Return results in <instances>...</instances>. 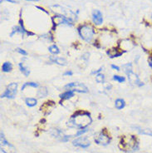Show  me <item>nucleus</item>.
I'll list each match as a JSON object with an SVG mask.
<instances>
[{
    "label": "nucleus",
    "mask_w": 152,
    "mask_h": 153,
    "mask_svg": "<svg viewBox=\"0 0 152 153\" xmlns=\"http://www.w3.org/2000/svg\"><path fill=\"white\" fill-rule=\"evenodd\" d=\"M102 68H99L98 70H96V71H93V72H92V74H96V73H97V74H98L99 73H100V72H101V71H102Z\"/></svg>",
    "instance_id": "nucleus-31"
},
{
    "label": "nucleus",
    "mask_w": 152,
    "mask_h": 153,
    "mask_svg": "<svg viewBox=\"0 0 152 153\" xmlns=\"http://www.w3.org/2000/svg\"><path fill=\"white\" fill-rule=\"evenodd\" d=\"M72 74H73V73H72V71H67L66 73H64V76H72Z\"/></svg>",
    "instance_id": "nucleus-29"
},
{
    "label": "nucleus",
    "mask_w": 152,
    "mask_h": 153,
    "mask_svg": "<svg viewBox=\"0 0 152 153\" xmlns=\"http://www.w3.org/2000/svg\"><path fill=\"white\" fill-rule=\"evenodd\" d=\"M121 144H122V149H123V151L135 152L139 149V143L137 142L136 138L134 136H130L129 139L124 137L122 140Z\"/></svg>",
    "instance_id": "nucleus-2"
},
{
    "label": "nucleus",
    "mask_w": 152,
    "mask_h": 153,
    "mask_svg": "<svg viewBox=\"0 0 152 153\" xmlns=\"http://www.w3.org/2000/svg\"><path fill=\"white\" fill-rule=\"evenodd\" d=\"M92 122L90 112L86 111H79L75 112L69 120L68 125L70 127H76L78 129L87 128Z\"/></svg>",
    "instance_id": "nucleus-1"
},
{
    "label": "nucleus",
    "mask_w": 152,
    "mask_h": 153,
    "mask_svg": "<svg viewBox=\"0 0 152 153\" xmlns=\"http://www.w3.org/2000/svg\"><path fill=\"white\" fill-rule=\"evenodd\" d=\"M25 102L27 104V106H28L29 107H35L37 105V99L33 98V97H27L25 100Z\"/></svg>",
    "instance_id": "nucleus-19"
},
{
    "label": "nucleus",
    "mask_w": 152,
    "mask_h": 153,
    "mask_svg": "<svg viewBox=\"0 0 152 153\" xmlns=\"http://www.w3.org/2000/svg\"><path fill=\"white\" fill-rule=\"evenodd\" d=\"M52 22H53V30H55L57 25L61 24V23H66L67 25H72V20H70L67 18L62 15H56L53 17L52 18Z\"/></svg>",
    "instance_id": "nucleus-7"
},
{
    "label": "nucleus",
    "mask_w": 152,
    "mask_h": 153,
    "mask_svg": "<svg viewBox=\"0 0 152 153\" xmlns=\"http://www.w3.org/2000/svg\"><path fill=\"white\" fill-rule=\"evenodd\" d=\"M74 95H75V94H74V92H72L71 90H68V91L65 92L64 93L61 94V95H60V97H61V99L62 100H67L73 97Z\"/></svg>",
    "instance_id": "nucleus-16"
},
{
    "label": "nucleus",
    "mask_w": 152,
    "mask_h": 153,
    "mask_svg": "<svg viewBox=\"0 0 152 153\" xmlns=\"http://www.w3.org/2000/svg\"><path fill=\"white\" fill-rule=\"evenodd\" d=\"M48 49H49L50 53L53 54H58L60 53V50H59V48L56 45H53V46L49 47Z\"/></svg>",
    "instance_id": "nucleus-24"
},
{
    "label": "nucleus",
    "mask_w": 152,
    "mask_h": 153,
    "mask_svg": "<svg viewBox=\"0 0 152 153\" xmlns=\"http://www.w3.org/2000/svg\"><path fill=\"white\" fill-rule=\"evenodd\" d=\"M125 106V102L124 99H122V98H118V99L116 100L115 102V107L118 110H122L123 109Z\"/></svg>",
    "instance_id": "nucleus-15"
},
{
    "label": "nucleus",
    "mask_w": 152,
    "mask_h": 153,
    "mask_svg": "<svg viewBox=\"0 0 152 153\" xmlns=\"http://www.w3.org/2000/svg\"><path fill=\"white\" fill-rule=\"evenodd\" d=\"M148 64H149V66H150V68L152 69V55L151 56V57H149Z\"/></svg>",
    "instance_id": "nucleus-28"
},
{
    "label": "nucleus",
    "mask_w": 152,
    "mask_h": 153,
    "mask_svg": "<svg viewBox=\"0 0 152 153\" xmlns=\"http://www.w3.org/2000/svg\"><path fill=\"white\" fill-rule=\"evenodd\" d=\"M95 142L98 145L107 146L110 142V137H109V135L106 132L105 129H104V131H102V132H100L96 136V137H95Z\"/></svg>",
    "instance_id": "nucleus-8"
},
{
    "label": "nucleus",
    "mask_w": 152,
    "mask_h": 153,
    "mask_svg": "<svg viewBox=\"0 0 152 153\" xmlns=\"http://www.w3.org/2000/svg\"><path fill=\"white\" fill-rule=\"evenodd\" d=\"M26 1H38V0H26Z\"/></svg>",
    "instance_id": "nucleus-33"
},
{
    "label": "nucleus",
    "mask_w": 152,
    "mask_h": 153,
    "mask_svg": "<svg viewBox=\"0 0 152 153\" xmlns=\"http://www.w3.org/2000/svg\"><path fill=\"white\" fill-rule=\"evenodd\" d=\"M135 129H136V131L140 134H142V135H146V136H151L152 137V131L150 130V129H145V128H141V126H134Z\"/></svg>",
    "instance_id": "nucleus-14"
},
{
    "label": "nucleus",
    "mask_w": 152,
    "mask_h": 153,
    "mask_svg": "<svg viewBox=\"0 0 152 153\" xmlns=\"http://www.w3.org/2000/svg\"><path fill=\"white\" fill-rule=\"evenodd\" d=\"M125 53V51H122V52H120L119 50L117 49H112V50H109L107 51V53L109 55L110 57H117L122 56V54Z\"/></svg>",
    "instance_id": "nucleus-13"
},
{
    "label": "nucleus",
    "mask_w": 152,
    "mask_h": 153,
    "mask_svg": "<svg viewBox=\"0 0 152 153\" xmlns=\"http://www.w3.org/2000/svg\"><path fill=\"white\" fill-rule=\"evenodd\" d=\"M19 68H20V71L23 73V74L24 76H29V74H30V70L24 66V63H23V62H20V63H19Z\"/></svg>",
    "instance_id": "nucleus-17"
},
{
    "label": "nucleus",
    "mask_w": 152,
    "mask_h": 153,
    "mask_svg": "<svg viewBox=\"0 0 152 153\" xmlns=\"http://www.w3.org/2000/svg\"><path fill=\"white\" fill-rule=\"evenodd\" d=\"M113 79H114L115 81L118 82H124L125 81V78L124 76H118V75H115V76H113Z\"/></svg>",
    "instance_id": "nucleus-25"
},
{
    "label": "nucleus",
    "mask_w": 152,
    "mask_h": 153,
    "mask_svg": "<svg viewBox=\"0 0 152 153\" xmlns=\"http://www.w3.org/2000/svg\"><path fill=\"white\" fill-rule=\"evenodd\" d=\"M27 87H32V88H38V84L37 82H26V83H24L23 85V87H22V92L24 91V89L27 88Z\"/></svg>",
    "instance_id": "nucleus-22"
},
{
    "label": "nucleus",
    "mask_w": 152,
    "mask_h": 153,
    "mask_svg": "<svg viewBox=\"0 0 152 153\" xmlns=\"http://www.w3.org/2000/svg\"><path fill=\"white\" fill-rule=\"evenodd\" d=\"M151 19H152V14H151Z\"/></svg>",
    "instance_id": "nucleus-34"
},
{
    "label": "nucleus",
    "mask_w": 152,
    "mask_h": 153,
    "mask_svg": "<svg viewBox=\"0 0 152 153\" xmlns=\"http://www.w3.org/2000/svg\"><path fill=\"white\" fill-rule=\"evenodd\" d=\"M77 30L81 38L87 42H91V39L93 38V35L95 33L94 29L89 25H82L77 28Z\"/></svg>",
    "instance_id": "nucleus-3"
},
{
    "label": "nucleus",
    "mask_w": 152,
    "mask_h": 153,
    "mask_svg": "<svg viewBox=\"0 0 152 153\" xmlns=\"http://www.w3.org/2000/svg\"><path fill=\"white\" fill-rule=\"evenodd\" d=\"M50 59H51V61L55 63H57L58 65H61V66H65L67 65V61H66V59L64 58H62V57H50Z\"/></svg>",
    "instance_id": "nucleus-12"
},
{
    "label": "nucleus",
    "mask_w": 152,
    "mask_h": 153,
    "mask_svg": "<svg viewBox=\"0 0 152 153\" xmlns=\"http://www.w3.org/2000/svg\"><path fill=\"white\" fill-rule=\"evenodd\" d=\"M17 90H18V83L13 82L7 87L4 94L1 95V98L7 97L9 99H13L17 94Z\"/></svg>",
    "instance_id": "nucleus-5"
},
{
    "label": "nucleus",
    "mask_w": 152,
    "mask_h": 153,
    "mask_svg": "<svg viewBox=\"0 0 152 153\" xmlns=\"http://www.w3.org/2000/svg\"><path fill=\"white\" fill-rule=\"evenodd\" d=\"M122 68L124 69V72L126 73V75L129 74L130 73H131V72H133L132 71V64L131 63H126L125 65H123L122 66Z\"/></svg>",
    "instance_id": "nucleus-20"
},
{
    "label": "nucleus",
    "mask_w": 152,
    "mask_h": 153,
    "mask_svg": "<svg viewBox=\"0 0 152 153\" xmlns=\"http://www.w3.org/2000/svg\"><path fill=\"white\" fill-rule=\"evenodd\" d=\"M96 81L98 82V83H103L105 82V76L103 75L102 73H98L96 74Z\"/></svg>",
    "instance_id": "nucleus-23"
},
{
    "label": "nucleus",
    "mask_w": 152,
    "mask_h": 153,
    "mask_svg": "<svg viewBox=\"0 0 152 153\" xmlns=\"http://www.w3.org/2000/svg\"><path fill=\"white\" fill-rule=\"evenodd\" d=\"M0 146H1V152L4 153H16V149L11 143L6 140L3 131L0 134Z\"/></svg>",
    "instance_id": "nucleus-4"
},
{
    "label": "nucleus",
    "mask_w": 152,
    "mask_h": 153,
    "mask_svg": "<svg viewBox=\"0 0 152 153\" xmlns=\"http://www.w3.org/2000/svg\"><path fill=\"white\" fill-rule=\"evenodd\" d=\"M127 76H128V80H129L130 83L131 85L136 86V87H142L144 85V83L140 80L139 76H137V74H136L133 72L127 74Z\"/></svg>",
    "instance_id": "nucleus-10"
},
{
    "label": "nucleus",
    "mask_w": 152,
    "mask_h": 153,
    "mask_svg": "<svg viewBox=\"0 0 152 153\" xmlns=\"http://www.w3.org/2000/svg\"><path fill=\"white\" fill-rule=\"evenodd\" d=\"M87 131V128H83V129H79V130L77 131V132H76V135H75V137H80L82 135H83L84 133H86Z\"/></svg>",
    "instance_id": "nucleus-26"
},
{
    "label": "nucleus",
    "mask_w": 152,
    "mask_h": 153,
    "mask_svg": "<svg viewBox=\"0 0 152 153\" xmlns=\"http://www.w3.org/2000/svg\"><path fill=\"white\" fill-rule=\"evenodd\" d=\"M4 1H7V2H9V3H12V4H17V2L13 1V0H0L1 3H3Z\"/></svg>",
    "instance_id": "nucleus-30"
},
{
    "label": "nucleus",
    "mask_w": 152,
    "mask_h": 153,
    "mask_svg": "<svg viewBox=\"0 0 152 153\" xmlns=\"http://www.w3.org/2000/svg\"><path fill=\"white\" fill-rule=\"evenodd\" d=\"M12 69H13V65L11 64V62H5L2 66V71L4 73H8V72L12 71Z\"/></svg>",
    "instance_id": "nucleus-18"
},
{
    "label": "nucleus",
    "mask_w": 152,
    "mask_h": 153,
    "mask_svg": "<svg viewBox=\"0 0 152 153\" xmlns=\"http://www.w3.org/2000/svg\"><path fill=\"white\" fill-rule=\"evenodd\" d=\"M47 95V88H44V87H42V88H41L39 90H38V97H46V96Z\"/></svg>",
    "instance_id": "nucleus-21"
},
{
    "label": "nucleus",
    "mask_w": 152,
    "mask_h": 153,
    "mask_svg": "<svg viewBox=\"0 0 152 153\" xmlns=\"http://www.w3.org/2000/svg\"><path fill=\"white\" fill-rule=\"evenodd\" d=\"M111 68H112L113 69H116V71H120V68L117 67V66L114 65V64H112V65H111Z\"/></svg>",
    "instance_id": "nucleus-32"
},
{
    "label": "nucleus",
    "mask_w": 152,
    "mask_h": 153,
    "mask_svg": "<svg viewBox=\"0 0 152 153\" xmlns=\"http://www.w3.org/2000/svg\"><path fill=\"white\" fill-rule=\"evenodd\" d=\"M72 144L75 146H78V147H82V148H87L89 146L91 145L90 141L88 140L87 137H81L73 140Z\"/></svg>",
    "instance_id": "nucleus-9"
},
{
    "label": "nucleus",
    "mask_w": 152,
    "mask_h": 153,
    "mask_svg": "<svg viewBox=\"0 0 152 153\" xmlns=\"http://www.w3.org/2000/svg\"><path fill=\"white\" fill-rule=\"evenodd\" d=\"M17 52L19 53L20 54H22L23 56H27V53L25 51V50L22 49V48H17Z\"/></svg>",
    "instance_id": "nucleus-27"
},
{
    "label": "nucleus",
    "mask_w": 152,
    "mask_h": 153,
    "mask_svg": "<svg viewBox=\"0 0 152 153\" xmlns=\"http://www.w3.org/2000/svg\"><path fill=\"white\" fill-rule=\"evenodd\" d=\"M65 88L67 89H71L72 92H82V93H86L88 92V88L82 83L80 82H71L65 86Z\"/></svg>",
    "instance_id": "nucleus-6"
},
{
    "label": "nucleus",
    "mask_w": 152,
    "mask_h": 153,
    "mask_svg": "<svg viewBox=\"0 0 152 153\" xmlns=\"http://www.w3.org/2000/svg\"><path fill=\"white\" fill-rule=\"evenodd\" d=\"M92 21L96 25L102 24L103 22L102 13L100 10H94L92 12Z\"/></svg>",
    "instance_id": "nucleus-11"
}]
</instances>
